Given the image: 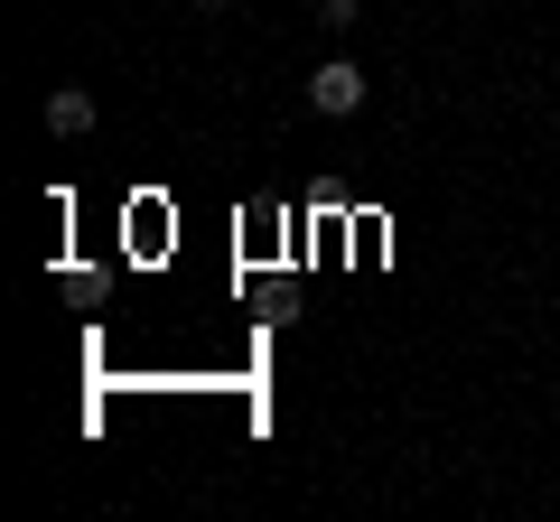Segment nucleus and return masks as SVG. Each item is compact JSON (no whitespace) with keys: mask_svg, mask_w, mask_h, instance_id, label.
<instances>
[{"mask_svg":"<svg viewBox=\"0 0 560 522\" xmlns=\"http://www.w3.org/2000/svg\"><path fill=\"white\" fill-rule=\"evenodd\" d=\"M318 28H327V38H346V28H355V0H318Z\"/></svg>","mask_w":560,"mask_h":522,"instance_id":"7ed1b4c3","label":"nucleus"},{"mask_svg":"<svg viewBox=\"0 0 560 522\" xmlns=\"http://www.w3.org/2000/svg\"><path fill=\"white\" fill-rule=\"evenodd\" d=\"M197 10H224V0H197Z\"/></svg>","mask_w":560,"mask_h":522,"instance_id":"20e7f679","label":"nucleus"},{"mask_svg":"<svg viewBox=\"0 0 560 522\" xmlns=\"http://www.w3.org/2000/svg\"><path fill=\"white\" fill-rule=\"evenodd\" d=\"M47 131H57V141H84V131H94V94H84V84H57V94H47Z\"/></svg>","mask_w":560,"mask_h":522,"instance_id":"f03ea898","label":"nucleus"},{"mask_svg":"<svg viewBox=\"0 0 560 522\" xmlns=\"http://www.w3.org/2000/svg\"><path fill=\"white\" fill-rule=\"evenodd\" d=\"M364 94H374V84H364V66H355V57H327L318 75H308V103H318V112H337V121H346V112H364Z\"/></svg>","mask_w":560,"mask_h":522,"instance_id":"f257e3e1","label":"nucleus"}]
</instances>
